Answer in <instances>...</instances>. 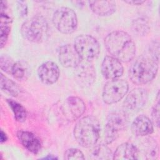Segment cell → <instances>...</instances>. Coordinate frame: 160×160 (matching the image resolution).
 Masks as SVG:
<instances>
[{"label": "cell", "mask_w": 160, "mask_h": 160, "mask_svg": "<svg viewBox=\"0 0 160 160\" xmlns=\"http://www.w3.org/2000/svg\"><path fill=\"white\" fill-rule=\"evenodd\" d=\"M104 44L111 56L121 62H129L136 54L133 39L123 31H115L108 34L104 38Z\"/></svg>", "instance_id": "obj_1"}, {"label": "cell", "mask_w": 160, "mask_h": 160, "mask_svg": "<svg viewBox=\"0 0 160 160\" xmlns=\"http://www.w3.org/2000/svg\"><path fill=\"white\" fill-rule=\"evenodd\" d=\"M101 131L99 120L93 116L81 118L76 124L73 134L77 142L83 148H90L98 142Z\"/></svg>", "instance_id": "obj_2"}, {"label": "cell", "mask_w": 160, "mask_h": 160, "mask_svg": "<svg viewBox=\"0 0 160 160\" xmlns=\"http://www.w3.org/2000/svg\"><path fill=\"white\" fill-rule=\"evenodd\" d=\"M158 71V62L151 57L139 56L131 65L129 78L136 85L147 84L155 78Z\"/></svg>", "instance_id": "obj_3"}, {"label": "cell", "mask_w": 160, "mask_h": 160, "mask_svg": "<svg viewBox=\"0 0 160 160\" xmlns=\"http://www.w3.org/2000/svg\"><path fill=\"white\" fill-rule=\"evenodd\" d=\"M21 32L26 40L34 43H41L48 37V23L42 16H34L22 24Z\"/></svg>", "instance_id": "obj_4"}, {"label": "cell", "mask_w": 160, "mask_h": 160, "mask_svg": "<svg viewBox=\"0 0 160 160\" xmlns=\"http://www.w3.org/2000/svg\"><path fill=\"white\" fill-rule=\"evenodd\" d=\"M128 123V114L123 111L111 112L107 117L104 131V139L107 144H111L119 136Z\"/></svg>", "instance_id": "obj_5"}, {"label": "cell", "mask_w": 160, "mask_h": 160, "mask_svg": "<svg viewBox=\"0 0 160 160\" xmlns=\"http://www.w3.org/2000/svg\"><path fill=\"white\" fill-rule=\"evenodd\" d=\"M52 22L59 32L68 34L76 31L78 26V18L73 9L62 7L54 12Z\"/></svg>", "instance_id": "obj_6"}, {"label": "cell", "mask_w": 160, "mask_h": 160, "mask_svg": "<svg viewBox=\"0 0 160 160\" xmlns=\"http://www.w3.org/2000/svg\"><path fill=\"white\" fill-rule=\"evenodd\" d=\"M74 46L82 60L92 61L100 52L98 41L89 34H81L75 38Z\"/></svg>", "instance_id": "obj_7"}, {"label": "cell", "mask_w": 160, "mask_h": 160, "mask_svg": "<svg viewBox=\"0 0 160 160\" xmlns=\"http://www.w3.org/2000/svg\"><path fill=\"white\" fill-rule=\"evenodd\" d=\"M128 89L129 84L127 81L122 79L109 80L103 88L102 100L108 104L116 103L126 95Z\"/></svg>", "instance_id": "obj_8"}, {"label": "cell", "mask_w": 160, "mask_h": 160, "mask_svg": "<svg viewBox=\"0 0 160 160\" xmlns=\"http://www.w3.org/2000/svg\"><path fill=\"white\" fill-rule=\"evenodd\" d=\"M148 99L147 91L142 88H136L132 89L126 96L123 102L125 109L138 111L146 104Z\"/></svg>", "instance_id": "obj_9"}, {"label": "cell", "mask_w": 160, "mask_h": 160, "mask_svg": "<svg viewBox=\"0 0 160 160\" xmlns=\"http://www.w3.org/2000/svg\"><path fill=\"white\" fill-rule=\"evenodd\" d=\"M74 75L78 83L83 86H89L96 79V71L91 61L81 60L74 68Z\"/></svg>", "instance_id": "obj_10"}, {"label": "cell", "mask_w": 160, "mask_h": 160, "mask_svg": "<svg viewBox=\"0 0 160 160\" xmlns=\"http://www.w3.org/2000/svg\"><path fill=\"white\" fill-rule=\"evenodd\" d=\"M101 72L106 79L112 80L122 75L124 68L121 61L111 56H106L102 62Z\"/></svg>", "instance_id": "obj_11"}, {"label": "cell", "mask_w": 160, "mask_h": 160, "mask_svg": "<svg viewBox=\"0 0 160 160\" xmlns=\"http://www.w3.org/2000/svg\"><path fill=\"white\" fill-rule=\"evenodd\" d=\"M63 112L71 120L79 118L86 111V105L83 100L77 96L68 97L62 106Z\"/></svg>", "instance_id": "obj_12"}, {"label": "cell", "mask_w": 160, "mask_h": 160, "mask_svg": "<svg viewBox=\"0 0 160 160\" xmlns=\"http://www.w3.org/2000/svg\"><path fill=\"white\" fill-rule=\"evenodd\" d=\"M58 58L64 68H75L82 60L74 45L67 44L61 46L58 50Z\"/></svg>", "instance_id": "obj_13"}, {"label": "cell", "mask_w": 160, "mask_h": 160, "mask_svg": "<svg viewBox=\"0 0 160 160\" xmlns=\"http://www.w3.org/2000/svg\"><path fill=\"white\" fill-rule=\"evenodd\" d=\"M38 74L42 83L51 85L58 81L60 75V71L58 66L55 62L48 61L39 66Z\"/></svg>", "instance_id": "obj_14"}, {"label": "cell", "mask_w": 160, "mask_h": 160, "mask_svg": "<svg viewBox=\"0 0 160 160\" xmlns=\"http://www.w3.org/2000/svg\"><path fill=\"white\" fill-rule=\"evenodd\" d=\"M153 131L152 121L144 114L137 116L131 124V131L136 136H145L152 133Z\"/></svg>", "instance_id": "obj_15"}, {"label": "cell", "mask_w": 160, "mask_h": 160, "mask_svg": "<svg viewBox=\"0 0 160 160\" xmlns=\"http://www.w3.org/2000/svg\"><path fill=\"white\" fill-rule=\"evenodd\" d=\"M17 137L21 144L29 152L37 154L41 151L40 140L31 132L20 130L17 132Z\"/></svg>", "instance_id": "obj_16"}, {"label": "cell", "mask_w": 160, "mask_h": 160, "mask_svg": "<svg viewBox=\"0 0 160 160\" xmlns=\"http://www.w3.org/2000/svg\"><path fill=\"white\" fill-rule=\"evenodd\" d=\"M139 150L132 144L124 142L118 146L115 150L112 159H138Z\"/></svg>", "instance_id": "obj_17"}, {"label": "cell", "mask_w": 160, "mask_h": 160, "mask_svg": "<svg viewBox=\"0 0 160 160\" xmlns=\"http://www.w3.org/2000/svg\"><path fill=\"white\" fill-rule=\"evenodd\" d=\"M91 11L100 16H108L112 14L116 9L114 1H89Z\"/></svg>", "instance_id": "obj_18"}, {"label": "cell", "mask_w": 160, "mask_h": 160, "mask_svg": "<svg viewBox=\"0 0 160 160\" xmlns=\"http://www.w3.org/2000/svg\"><path fill=\"white\" fill-rule=\"evenodd\" d=\"M113 154L111 149L105 144L93 146L90 151V156L93 159H112Z\"/></svg>", "instance_id": "obj_19"}, {"label": "cell", "mask_w": 160, "mask_h": 160, "mask_svg": "<svg viewBox=\"0 0 160 160\" xmlns=\"http://www.w3.org/2000/svg\"><path fill=\"white\" fill-rule=\"evenodd\" d=\"M0 86L1 90L13 97H17L20 92V89L18 84L2 73L0 76Z\"/></svg>", "instance_id": "obj_20"}, {"label": "cell", "mask_w": 160, "mask_h": 160, "mask_svg": "<svg viewBox=\"0 0 160 160\" xmlns=\"http://www.w3.org/2000/svg\"><path fill=\"white\" fill-rule=\"evenodd\" d=\"M132 31L139 36H144L150 31L148 21L144 18H138L134 19L131 25Z\"/></svg>", "instance_id": "obj_21"}, {"label": "cell", "mask_w": 160, "mask_h": 160, "mask_svg": "<svg viewBox=\"0 0 160 160\" xmlns=\"http://www.w3.org/2000/svg\"><path fill=\"white\" fill-rule=\"evenodd\" d=\"M7 102L14 113L15 119L19 122L25 121L27 117V112L25 108L12 99H7Z\"/></svg>", "instance_id": "obj_22"}, {"label": "cell", "mask_w": 160, "mask_h": 160, "mask_svg": "<svg viewBox=\"0 0 160 160\" xmlns=\"http://www.w3.org/2000/svg\"><path fill=\"white\" fill-rule=\"evenodd\" d=\"M28 67L23 61H16L12 68L11 74L17 80L22 81L28 76Z\"/></svg>", "instance_id": "obj_23"}, {"label": "cell", "mask_w": 160, "mask_h": 160, "mask_svg": "<svg viewBox=\"0 0 160 160\" xmlns=\"http://www.w3.org/2000/svg\"><path fill=\"white\" fill-rule=\"evenodd\" d=\"M158 146L156 141L149 139L148 146L146 148V158L154 159L158 157Z\"/></svg>", "instance_id": "obj_24"}, {"label": "cell", "mask_w": 160, "mask_h": 160, "mask_svg": "<svg viewBox=\"0 0 160 160\" xmlns=\"http://www.w3.org/2000/svg\"><path fill=\"white\" fill-rule=\"evenodd\" d=\"M64 159L67 160L84 159L85 158L81 151L76 148H70L66 150L64 154Z\"/></svg>", "instance_id": "obj_25"}, {"label": "cell", "mask_w": 160, "mask_h": 160, "mask_svg": "<svg viewBox=\"0 0 160 160\" xmlns=\"http://www.w3.org/2000/svg\"><path fill=\"white\" fill-rule=\"evenodd\" d=\"M14 63L12 59L8 55H1L0 58V67L3 71L11 74Z\"/></svg>", "instance_id": "obj_26"}, {"label": "cell", "mask_w": 160, "mask_h": 160, "mask_svg": "<svg viewBox=\"0 0 160 160\" xmlns=\"http://www.w3.org/2000/svg\"><path fill=\"white\" fill-rule=\"evenodd\" d=\"M159 92L157 94L156 102L154 104L152 112H151V117H152V122L154 124H155L158 128L159 126Z\"/></svg>", "instance_id": "obj_27"}, {"label": "cell", "mask_w": 160, "mask_h": 160, "mask_svg": "<svg viewBox=\"0 0 160 160\" xmlns=\"http://www.w3.org/2000/svg\"><path fill=\"white\" fill-rule=\"evenodd\" d=\"M11 31V27L7 24H1V48H2L8 39Z\"/></svg>", "instance_id": "obj_28"}, {"label": "cell", "mask_w": 160, "mask_h": 160, "mask_svg": "<svg viewBox=\"0 0 160 160\" xmlns=\"http://www.w3.org/2000/svg\"><path fill=\"white\" fill-rule=\"evenodd\" d=\"M149 52L151 53V57L158 62L159 56V42L158 41L152 42L149 48Z\"/></svg>", "instance_id": "obj_29"}, {"label": "cell", "mask_w": 160, "mask_h": 160, "mask_svg": "<svg viewBox=\"0 0 160 160\" xmlns=\"http://www.w3.org/2000/svg\"><path fill=\"white\" fill-rule=\"evenodd\" d=\"M18 11L19 16L22 18L25 17L28 14V5L25 1H17Z\"/></svg>", "instance_id": "obj_30"}, {"label": "cell", "mask_w": 160, "mask_h": 160, "mask_svg": "<svg viewBox=\"0 0 160 160\" xmlns=\"http://www.w3.org/2000/svg\"><path fill=\"white\" fill-rule=\"evenodd\" d=\"M145 1L143 0H129V1H124V2L129 4H132V5H141L142 3H144Z\"/></svg>", "instance_id": "obj_31"}, {"label": "cell", "mask_w": 160, "mask_h": 160, "mask_svg": "<svg viewBox=\"0 0 160 160\" xmlns=\"http://www.w3.org/2000/svg\"><path fill=\"white\" fill-rule=\"evenodd\" d=\"M8 139V137L6 134L2 131L1 130V133H0V142L1 143H3L5 141H6Z\"/></svg>", "instance_id": "obj_32"}, {"label": "cell", "mask_w": 160, "mask_h": 160, "mask_svg": "<svg viewBox=\"0 0 160 160\" xmlns=\"http://www.w3.org/2000/svg\"><path fill=\"white\" fill-rule=\"evenodd\" d=\"M44 159H56V157L54 156H50L49 155L48 156H47L46 158H44Z\"/></svg>", "instance_id": "obj_33"}]
</instances>
